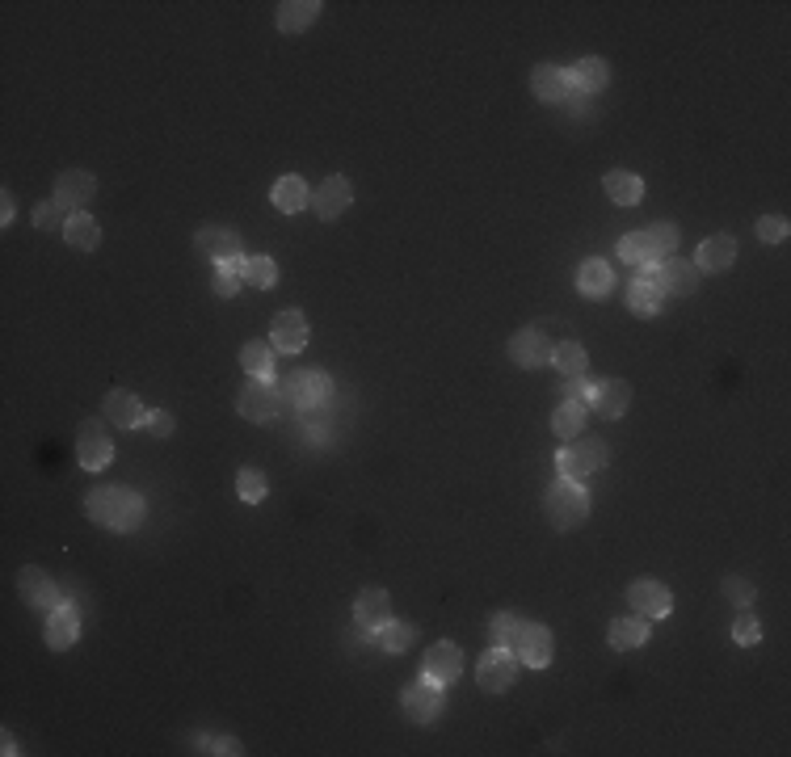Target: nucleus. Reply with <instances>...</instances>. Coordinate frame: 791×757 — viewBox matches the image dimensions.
<instances>
[{
    "label": "nucleus",
    "instance_id": "obj_1",
    "mask_svg": "<svg viewBox=\"0 0 791 757\" xmlns=\"http://www.w3.org/2000/svg\"><path fill=\"white\" fill-rule=\"evenodd\" d=\"M85 509H89V518L101 522L106 530H135L148 514L144 497L131 493V488H93Z\"/></svg>",
    "mask_w": 791,
    "mask_h": 757
},
{
    "label": "nucleus",
    "instance_id": "obj_2",
    "mask_svg": "<svg viewBox=\"0 0 791 757\" xmlns=\"http://www.w3.org/2000/svg\"><path fill=\"white\" fill-rule=\"evenodd\" d=\"M543 509H547V522H552L556 530H577L585 518H590V493H585L577 480H556L552 488H547Z\"/></svg>",
    "mask_w": 791,
    "mask_h": 757
},
{
    "label": "nucleus",
    "instance_id": "obj_3",
    "mask_svg": "<svg viewBox=\"0 0 791 757\" xmlns=\"http://www.w3.org/2000/svg\"><path fill=\"white\" fill-rule=\"evenodd\" d=\"M236 413L245 421H274L282 413V387H274L270 379H253L236 396Z\"/></svg>",
    "mask_w": 791,
    "mask_h": 757
},
{
    "label": "nucleus",
    "instance_id": "obj_4",
    "mask_svg": "<svg viewBox=\"0 0 791 757\" xmlns=\"http://www.w3.org/2000/svg\"><path fill=\"white\" fill-rule=\"evenodd\" d=\"M76 459L85 472H106L110 459H114V442L106 434V425L101 421H85L76 434Z\"/></svg>",
    "mask_w": 791,
    "mask_h": 757
},
{
    "label": "nucleus",
    "instance_id": "obj_5",
    "mask_svg": "<svg viewBox=\"0 0 791 757\" xmlns=\"http://www.w3.org/2000/svg\"><path fill=\"white\" fill-rule=\"evenodd\" d=\"M514 678H518V657H514V652H505V648H497V644L484 652L480 665H476V682H480V690H489V694L510 690Z\"/></svg>",
    "mask_w": 791,
    "mask_h": 757
},
{
    "label": "nucleus",
    "instance_id": "obj_6",
    "mask_svg": "<svg viewBox=\"0 0 791 757\" xmlns=\"http://www.w3.org/2000/svg\"><path fill=\"white\" fill-rule=\"evenodd\" d=\"M560 480H585L598 467H606V442H581V446H564L556 455Z\"/></svg>",
    "mask_w": 791,
    "mask_h": 757
},
{
    "label": "nucleus",
    "instance_id": "obj_7",
    "mask_svg": "<svg viewBox=\"0 0 791 757\" xmlns=\"http://www.w3.org/2000/svg\"><path fill=\"white\" fill-rule=\"evenodd\" d=\"M17 589H22V598H26L30 606H38V610L64 606V589H59V581H51V572L38 568V564H30V568L17 572Z\"/></svg>",
    "mask_w": 791,
    "mask_h": 757
},
{
    "label": "nucleus",
    "instance_id": "obj_8",
    "mask_svg": "<svg viewBox=\"0 0 791 757\" xmlns=\"http://www.w3.org/2000/svg\"><path fill=\"white\" fill-rule=\"evenodd\" d=\"M400 707H404V715H409L413 724H434L438 715H442V686H434L430 678L404 686Z\"/></svg>",
    "mask_w": 791,
    "mask_h": 757
},
{
    "label": "nucleus",
    "instance_id": "obj_9",
    "mask_svg": "<svg viewBox=\"0 0 791 757\" xmlns=\"http://www.w3.org/2000/svg\"><path fill=\"white\" fill-rule=\"evenodd\" d=\"M665 303V291H661V265H640V278L632 282V291H627V308H632L636 316H657Z\"/></svg>",
    "mask_w": 791,
    "mask_h": 757
},
{
    "label": "nucleus",
    "instance_id": "obj_10",
    "mask_svg": "<svg viewBox=\"0 0 791 757\" xmlns=\"http://www.w3.org/2000/svg\"><path fill=\"white\" fill-rule=\"evenodd\" d=\"M552 354H556V345H552V337H547L543 329H518L510 337V358L518 366H526V371H539V366H547V362H552Z\"/></svg>",
    "mask_w": 791,
    "mask_h": 757
},
{
    "label": "nucleus",
    "instance_id": "obj_11",
    "mask_svg": "<svg viewBox=\"0 0 791 757\" xmlns=\"http://www.w3.org/2000/svg\"><path fill=\"white\" fill-rule=\"evenodd\" d=\"M329 392H333V383L324 371H299L282 383V400H291L295 408H316L329 400Z\"/></svg>",
    "mask_w": 791,
    "mask_h": 757
},
{
    "label": "nucleus",
    "instance_id": "obj_12",
    "mask_svg": "<svg viewBox=\"0 0 791 757\" xmlns=\"http://www.w3.org/2000/svg\"><path fill=\"white\" fill-rule=\"evenodd\" d=\"M627 598H632V610L644 619H669V610H674V593L653 577L632 581V593H627Z\"/></svg>",
    "mask_w": 791,
    "mask_h": 757
},
{
    "label": "nucleus",
    "instance_id": "obj_13",
    "mask_svg": "<svg viewBox=\"0 0 791 757\" xmlns=\"http://www.w3.org/2000/svg\"><path fill=\"white\" fill-rule=\"evenodd\" d=\"M93 190H97V177L93 173L68 169V173H59V181H55V202L64 211H76L80 215V207H89V202H93Z\"/></svg>",
    "mask_w": 791,
    "mask_h": 757
},
{
    "label": "nucleus",
    "instance_id": "obj_14",
    "mask_svg": "<svg viewBox=\"0 0 791 757\" xmlns=\"http://www.w3.org/2000/svg\"><path fill=\"white\" fill-rule=\"evenodd\" d=\"M270 345L278 354H299L303 345H308V320H303V312H295V308L278 312L270 324Z\"/></svg>",
    "mask_w": 791,
    "mask_h": 757
},
{
    "label": "nucleus",
    "instance_id": "obj_15",
    "mask_svg": "<svg viewBox=\"0 0 791 757\" xmlns=\"http://www.w3.org/2000/svg\"><path fill=\"white\" fill-rule=\"evenodd\" d=\"M531 89H535L539 101H547V106H564V101L577 97L569 72L556 68V64H539V68L531 72Z\"/></svg>",
    "mask_w": 791,
    "mask_h": 757
},
{
    "label": "nucleus",
    "instance_id": "obj_16",
    "mask_svg": "<svg viewBox=\"0 0 791 757\" xmlns=\"http://www.w3.org/2000/svg\"><path fill=\"white\" fill-rule=\"evenodd\" d=\"M514 657L522 665H531V669L552 665V631H547L543 623H526L522 636L514 640Z\"/></svg>",
    "mask_w": 791,
    "mask_h": 757
},
{
    "label": "nucleus",
    "instance_id": "obj_17",
    "mask_svg": "<svg viewBox=\"0 0 791 757\" xmlns=\"http://www.w3.org/2000/svg\"><path fill=\"white\" fill-rule=\"evenodd\" d=\"M354 619H358V627H362V636H375L383 623L396 619V615H392V598H388L383 589H362L358 598H354Z\"/></svg>",
    "mask_w": 791,
    "mask_h": 757
},
{
    "label": "nucleus",
    "instance_id": "obj_18",
    "mask_svg": "<svg viewBox=\"0 0 791 757\" xmlns=\"http://www.w3.org/2000/svg\"><path fill=\"white\" fill-rule=\"evenodd\" d=\"M459 673H463V648H455L451 640H438L430 648V657H425V673H421V678H430L434 686H446V682H455Z\"/></svg>",
    "mask_w": 791,
    "mask_h": 757
},
{
    "label": "nucleus",
    "instance_id": "obj_19",
    "mask_svg": "<svg viewBox=\"0 0 791 757\" xmlns=\"http://www.w3.org/2000/svg\"><path fill=\"white\" fill-rule=\"evenodd\" d=\"M627 404H632V387H627L623 379H594V396H590V408L598 417L615 421L627 413Z\"/></svg>",
    "mask_w": 791,
    "mask_h": 757
},
{
    "label": "nucleus",
    "instance_id": "obj_20",
    "mask_svg": "<svg viewBox=\"0 0 791 757\" xmlns=\"http://www.w3.org/2000/svg\"><path fill=\"white\" fill-rule=\"evenodd\" d=\"M350 202H354V190H350V181H346V177H324V186H320V190H312V211H316L320 219H337V215H346V211H350Z\"/></svg>",
    "mask_w": 791,
    "mask_h": 757
},
{
    "label": "nucleus",
    "instance_id": "obj_21",
    "mask_svg": "<svg viewBox=\"0 0 791 757\" xmlns=\"http://www.w3.org/2000/svg\"><path fill=\"white\" fill-rule=\"evenodd\" d=\"M101 413H106V421L118 425V429H144L148 408L139 404L131 392H123V387H114V392L106 396V404H101Z\"/></svg>",
    "mask_w": 791,
    "mask_h": 757
},
{
    "label": "nucleus",
    "instance_id": "obj_22",
    "mask_svg": "<svg viewBox=\"0 0 791 757\" xmlns=\"http://www.w3.org/2000/svg\"><path fill=\"white\" fill-rule=\"evenodd\" d=\"M661 291H665V295H678V299L695 295V291H699V270H695V261H682V257L661 261Z\"/></svg>",
    "mask_w": 791,
    "mask_h": 757
},
{
    "label": "nucleus",
    "instance_id": "obj_23",
    "mask_svg": "<svg viewBox=\"0 0 791 757\" xmlns=\"http://www.w3.org/2000/svg\"><path fill=\"white\" fill-rule=\"evenodd\" d=\"M80 640V610L76 606H55L51 615H47V644L55 648V652H64V648H72Z\"/></svg>",
    "mask_w": 791,
    "mask_h": 757
},
{
    "label": "nucleus",
    "instance_id": "obj_24",
    "mask_svg": "<svg viewBox=\"0 0 791 757\" xmlns=\"http://www.w3.org/2000/svg\"><path fill=\"white\" fill-rule=\"evenodd\" d=\"M733 261H737V240L720 232V236H707V240L699 244V261H695V270L716 274V270H728Z\"/></svg>",
    "mask_w": 791,
    "mask_h": 757
},
{
    "label": "nucleus",
    "instance_id": "obj_25",
    "mask_svg": "<svg viewBox=\"0 0 791 757\" xmlns=\"http://www.w3.org/2000/svg\"><path fill=\"white\" fill-rule=\"evenodd\" d=\"M274 207L282 211V215H299L303 207L312 202V190H308V181L303 177H295V173H287V177H278L274 181Z\"/></svg>",
    "mask_w": 791,
    "mask_h": 757
},
{
    "label": "nucleus",
    "instance_id": "obj_26",
    "mask_svg": "<svg viewBox=\"0 0 791 757\" xmlns=\"http://www.w3.org/2000/svg\"><path fill=\"white\" fill-rule=\"evenodd\" d=\"M320 0H282L278 5V30L282 34H303L320 17Z\"/></svg>",
    "mask_w": 791,
    "mask_h": 757
},
{
    "label": "nucleus",
    "instance_id": "obj_27",
    "mask_svg": "<svg viewBox=\"0 0 791 757\" xmlns=\"http://www.w3.org/2000/svg\"><path fill=\"white\" fill-rule=\"evenodd\" d=\"M194 244L207 257H215V265L219 261H232V257H240V236L236 232H228V228H198V236H194Z\"/></svg>",
    "mask_w": 791,
    "mask_h": 757
},
{
    "label": "nucleus",
    "instance_id": "obj_28",
    "mask_svg": "<svg viewBox=\"0 0 791 757\" xmlns=\"http://www.w3.org/2000/svg\"><path fill=\"white\" fill-rule=\"evenodd\" d=\"M606 640H611L615 652H632V648H644L648 644V619L644 615H623L611 623L606 631Z\"/></svg>",
    "mask_w": 791,
    "mask_h": 757
},
{
    "label": "nucleus",
    "instance_id": "obj_29",
    "mask_svg": "<svg viewBox=\"0 0 791 757\" xmlns=\"http://www.w3.org/2000/svg\"><path fill=\"white\" fill-rule=\"evenodd\" d=\"M569 80H573V93H602L606 80H611V68H606V59L585 55L581 64L569 68Z\"/></svg>",
    "mask_w": 791,
    "mask_h": 757
},
{
    "label": "nucleus",
    "instance_id": "obj_30",
    "mask_svg": "<svg viewBox=\"0 0 791 757\" xmlns=\"http://www.w3.org/2000/svg\"><path fill=\"white\" fill-rule=\"evenodd\" d=\"M611 286H615V274H611V265H606L602 257H590L577 270V291L581 295H590V299H602V295H611Z\"/></svg>",
    "mask_w": 791,
    "mask_h": 757
},
{
    "label": "nucleus",
    "instance_id": "obj_31",
    "mask_svg": "<svg viewBox=\"0 0 791 757\" xmlns=\"http://www.w3.org/2000/svg\"><path fill=\"white\" fill-rule=\"evenodd\" d=\"M602 186H606V194H611V202H619V207H636V202L644 198V181L636 173H627V169H611L602 177Z\"/></svg>",
    "mask_w": 791,
    "mask_h": 757
},
{
    "label": "nucleus",
    "instance_id": "obj_32",
    "mask_svg": "<svg viewBox=\"0 0 791 757\" xmlns=\"http://www.w3.org/2000/svg\"><path fill=\"white\" fill-rule=\"evenodd\" d=\"M64 240L72 244L76 253H93L97 244H101V228H97V219L93 215H68V223H64Z\"/></svg>",
    "mask_w": 791,
    "mask_h": 757
},
{
    "label": "nucleus",
    "instance_id": "obj_33",
    "mask_svg": "<svg viewBox=\"0 0 791 757\" xmlns=\"http://www.w3.org/2000/svg\"><path fill=\"white\" fill-rule=\"evenodd\" d=\"M274 345L270 341H249L245 350H240V366L253 375V379H274Z\"/></svg>",
    "mask_w": 791,
    "mask_h": 757
},
{
    "label": "nucleus",
    "instance_id": "obj_34",
    "mask_svg": "<svg viewBox=\"0 0 791 757\" xmlns=\"http://www.w3.org/2000/svg\"><path fill=\"white\" fill-rule=\"evenodd\" d=\"M585 417H590V404H585V400H564L552 413V429L560 438H577L585 429Z\"/></svg>",
    "mask_w": 791,
    "mask_h": 757
},
{
    "label": "nucleus",
    "instance_id": "obj_35",
    "mask_svg": "<svg viewBox=\"0 0 791 757\" xmlns=\"http://www.w3.org/2000/svg\"><path fill=\"white\" fill-rule=\"evenodd\" d=\"M619 257L627 265H653L657 261V249H653V240H648V232H627V236H619Z\"/></svg>",
    "mask_w": 791,
    "mask_h": 757
},
{
    "label": "nucleus",
    "instance_id": "obj_36",
    "mask_svg": "<svg viewBox=\"0 0 791 757\" xmlns=\"http://www.w3.org/2000/svg\"><path fill=\"white\" fill-rule=\"evenodd\" d=\"M552 366L560 371V379H581V375H585V366H590V358H585V350H581L577 341H564V345H556Z\"/></svg>",
    "mask_w": 791,
    "mask_h": 757
},
{
    "label": "nucleus",
    "instance_id": "obj_37",
    "mask_svg": "<svg viewBox=\"0 0 791 757\" xmlns=\"http://www.w3.org/2000/svg\"><path fill=\"white\" fill-rule=\"evenodd\" d=\"M413 640H417V631H413L409 623H396V619H388V623L375 631V644H379L383 652H409Z\"/></svg>",
    "mask_w": 791,
    "mask_h": 757
},
{
    "label": "nucleus",
    "instance_id": "obj_38",
    "mask_svg": "<svg viewBox=\"0 0 791 757\" xmlns=\"http://www.w3.org/2000/svg\"><path fill=\"white\" fill-rule=\"evenodd\" d=\"M240 278L249 286H261V291H270L278 282V265L270 257H240Z\"/></svg>",
    "mask_w": 791,
    "mask_h": 757
},
{
    "label": "nucleus",
    "instance_id": "obj_39",
    "mask_svg": "<svg viewBox=\"0 0 791 757\" xmlns=\"http://www.w3.org/2000/svg\"><path fill=\"white\" fill-rule=\"evenodd\" d=\"M236 493H240V501L261 505V501H266V493H270V484H266V476H261L257 467H240V476H236Z\"/></svg>",
    "mask_w": 791,
    "mask_h": 757
},
{
    "label": "nucleus",
    "instance_id": "obj_40",
    "mask_svg": "<svg viewBox=\"0 0 791 757\" xmlns=\"http://www.w3.org/2000/svg\"><path fill=\"white\" fill-rule=\"evenodd\" d=\"M215 295L219 299H232L236 291H240V286H245V278H240V257H232V261H219L215 265Z\"/></svg>",
    "mask_w": 791,
    "mask_h": 757
},
{
    "label": "nucleus",
    "instance_id": "obj_41",
    "mask_svg": "<svg viewBox=\"0 0 791 757\" xmlns=\"http://www.w3.org/2000/svg\"><path fill=\"white\" fill-rule=\"evenodd\" d=\"M522 627H526V623L514 615V610H501V615L493 619V644H497V648H514V640L522 636Z\"/></svg>",
    "mask_w": 791,
    "mask_h": 757
},
{
    "label": "nucleus",
    "instance_id": "obj_42",
    "mask_svg": "<svg viewBox=\"0 0 791 757\" xmlns=\"http://www.w3.org/2000/svg\"><path fill=\"white\" fill-rule=\"evenodd\" d=\"M644 232H648V240H653L657 261L674 257V249H678V228H674V223H653V228H644Z\"/></svg>",
    "mask_w": 791,
    "mask_h": 757
},
{
    "label": "nucleus",
    "instance_id": "obj_43",
    "mask_svg": "<svg viewBox=\"0 0 791 757\" xmlns=\"http://www.w3.org/2000/svg\"><path fill=\"white\" fill-rule=\"evenodd\" d=\"M787 232H791V223H787L783 215H766V219H758V240H762V244H783V240H787Z\"/></svg>",
    "mask_w": 791,
    "mask_h": 757
},
{
    "label": "nucleus",
    "instance_id": "obj_44",
    "mask_svg": "<svg viewBox=\"0 0 791 757\" xmlns=\"http://www.w3.org/2000/svg\"><path fill=\"white\" fill-rule=\"evenodd\" d=\"M144 429L152 438H169L173 429H177V421H173V413H165V408H148V417H144Z\"/></svg>",
    "mask_w": 791,
    "mask_h": 757
},
{
    "label": "nucleus",
    "instance_id": "obj_45",
    "mask_svg": "<svg viewBox=\"0 0 791 757\" xmlns=\"http://www.w3.org/2000/svg\"><path fill=\"white\" fill-rule=\"evenodd\" d=\"M59 211H64V207H59L55 198L51 202H38V207H34V228L38 232H59Z\"/></svg>",
    "mask_w": 791,
    "mask_h": 757
},
{
    "label": "nucleus",
    "instance_id": "obj_46",
    "mask_svg": "<svg viewBox=\"0 0 791 757\" xmlns=\"http://www.w3.org/2000/svg\"><path fill=\"white\" fill-rule=\"evenodd\" d=\"M724 598L737 602V606H749L754 602V585H749L745 577H724Z\"/></svg>",
    "mask_w": 791,
    "mask_h": 757
},
{
    "label": "nucleus",
    "instance_id": "obj_47",
    "mask_svg": "<svg viewBox=\"0 0 791 757\" xmlns=\"http://www.w3.org/2000/svg\"><path fill=\"white\" fill-rule=\"evenodd\" d=\"M733 640H737V644H758V640H762L758 619H754V615H737V623H733Z\"/></svg>",
    "mask_w": 791,
    "mask_h": 757
},
{
    "label": "nucleus",
    "instance_id": "obj_48",
    "mask_svg": "<svg viewBox=\"0 0 791 757\" xmlns=\"http://www.w3.org/2000/svg\"><path fill=\"white\" fill-rule=\"evenodd\" d=\"M564 392H569V400H585L590 404V396H594V379H564Z\"/></svg>",
    "mask_w": 791,
    "mask_h": 757
},
{
    "label": "nucleus",
    "instance_id": "obj_49",
    "mask_svg": "<svg viewBox=\"0 0 791 757\" xmlns=\"http://www.w3.org/2000/svg\"><path fill=\"white\" fill-rule=\"evenodd\" d=\"M211 753H232V757H236V753H245V749H240V741H236V736H219Z\"/></svg>",
    "mask_w": 791,
    "mask_h": 757
},
{
    "label": "nucleus",
    "instance_id": "obj_50",
    "mask_svg": "<svg viewBox=\"0 0 791 757\" xmlns=\"http://www.w3.org/2000/svg\"><path fill=\"white\" fill-rule=\"evenodd\" d=\"M0 207H5V211H0V223H13V215H17V202H13V194H9V190L0 194Z\"/></svg>",
    "mask_w": 791,
    "mask_h": 757
},
{
    "label": "nucleus",
    "instance_id": "obj_51",
    "mask_svg": "<svg viewBox=\"0 0 791 757\" xmlns=\"http://www.w3.org/2000/svg\"><path fill=\"white\" fill-rule=\"evenodd\" d=\"M0 745H5V753H9V757L17 753V741H13V736H9V732H5V736H0Z\"/></svg>",
    "mask_w": 791,
    "mask_h": 757
}]
</instances>
